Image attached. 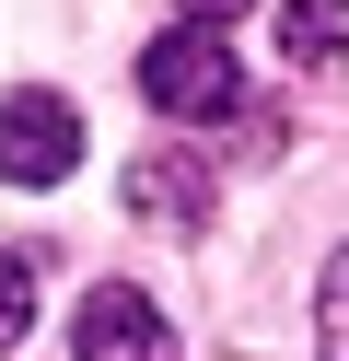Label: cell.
<instances>
[{"instance_id": "cell-1", "label": "cell", "mask_w": 349, "mask_h": 361, "mask_svg": "<svg viewBox=\"0 0 349 361\" xmlns=\"http://www.w3.org/2000/svg\"><path fill=\"white\" fill-rule=\"evenodd\" d=\"M140 94H152L163 117L209 128V117H233V105H245V71H233V47H221L209 24H175V35H152V47H140Z\"/></svg>"}, {"instance_id": "cell-2", "label": "cell", "mask_w": 349, "mask_h": 361, "mask_svg": "<svg viewBox=\"0 0 349 361\" xmlns=\"http://www.w3.org/2000/svg\"><path fill=\"white\" fill-rule=\"evenodd\" d=\"M70 350L82 361H175V326H163V303L140 280H93L82 314H70Z\"/></svg>"}, {"instance_id": "cell-3", "label": "cell", "mask_w": 349, "mask_h": 361, "mask_svg": "<svg viewBox=\"0 0 349 361\" xmlns=\"http://www.w3.org/2000/svg\"><path fill=\"white\" fill-rule=\"evenodd\" d=\"M82 164V117L59 94H0V175L12 187H59Z\"/></svg>"}, {"instance_id": "cell-4", "label": "cell", "mask_w": 349, "mask_h": 361, "mask_svg": "<svg viewBox=\"0 0 349 361\" xmlns=\"http://www.w3.org/2000/svg\"><path fill=\"white\" fill-rule=\"evenodd\" d=\"M128 221H163V233L209 221V175L186 164V152H140L128 164Z\"/></svg>"}, {"instance_id": "cell-5", "label": "cell", "mask_w": 349, "mask_h": 361, "mask_svg": "<svg viewBox=\"0 0 349 361\" xmlns=\"http://www.w3.org/2000/svg\"><path fill=\"white\" fill-rule=\"evenodd\" d=\"M279 47H291L302 71H338L349 59V0H291V12H279Z\"/></svg>"}, {"instance_id": "cell-6", "label": "cell", "mask_w": 349, "mask_h": 361, "mask_svg": "<svg viewBox=\"0 0 349 361\" xmlns=\"http://www.w3.org/2000/svg\"><path fill=\"white\" fill-rule=\"evenodd\" d=\"M23 326H35V268H23V257H0V350H12Z\"/></svg>"}, {"instance_id": "cell-7", "label": "cell", "mask_w": 349, "mask_h": 361, "mask_svg": "<svg viewBox=\"0 0 349 361\" xmlns=\"http://www.w3.org/2000/svg\"><path fill=\"white\" fill-rule=\"evenodd\" d=\"M314 326H326V361H349V245H338V268H326V303H314Z\"/></svg>"}, {"instance_id": "cell-8", "label": "cell", "mask_w": 349, "mask_h": 361, "mask_svg": "<svg viewBox=\"0 0 349 361\" xmlns=\"http://www.w3.org/2000/svg\"><path fill=\"white\" fill-rule=\"evenodd\" d=\"M186 12H233V0H186Z\"/></svg>"}]
</instances>
